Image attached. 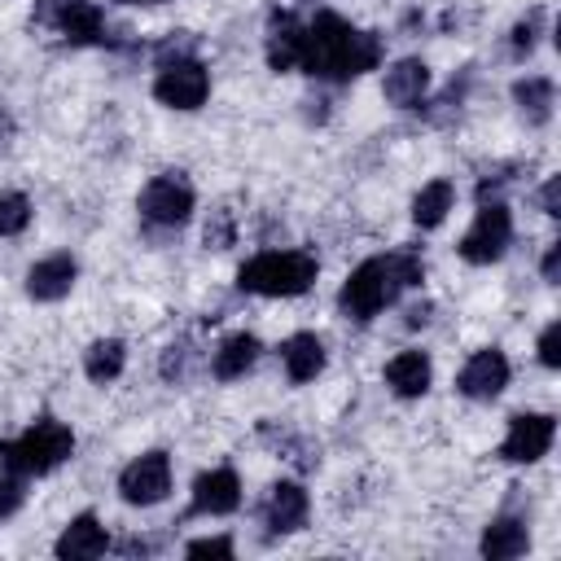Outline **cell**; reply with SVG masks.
<instances>
[{"label":"cell","mask_w":561,"mask_h":561,"mask_svg":"<svg viewBox=\"0 0 561 561\" xmlns=\"http://www.w3.org/2000/svg\"><path fill=\"white\" fill-rule=\"evenodd\" d=\"M381 61V39L373 31H355L337 13H316V22L302 31V57L298 66L320 79H355Z\"/></svg>","instance_id":"cell-1"},{"label":"cell","mask_w":561,"mask_h":561,"mask_svg":"<svg viewBox=\"0 0 561 561\" xmlns=\"http://www.w3.org/2000/svg\"><path fill=\"white\" fill-rule=\"evenodd\" d=\"M408 285H421V259L416 254H381L351 272V280L337 294V307L355 320H373Z\"/></svg>","instance_id":"cell-2"},{"label":"cell","mask_w":561,"mask_h":561,"mask_svg":"<svg viewBox=\"0 0 561 561\" xmlns=\"http://www.w3.org/2000/svg\"><path fill=\"white\" fill-rule=\"evenodd\" d=\"M311 280H316V259L302 250H263L237 272V285L263 298H294Z\"/></svg>","instance_id":"cell-3"},{"label":"cell","mask_w":561,"mask_h":561,"mask_svg":"<svg viewBox=\"0 0 561 561\" xmlns=\"http://www.w3.org/2000/svg\"><path fill=\"white\" fill-rule=\"evenodd\" d=\"M70 451H75V434H70L61 421L44 416V421H35L22 438L0 443V465L13 469V473H48V469H57Z\"/></svg>","instance_id":"cell-4"},{"label":"cell","mask_w":561,"mask_h":561,"mask_svg":"<svg viewBox=\"0 0 561 561\" xmlns=\"http://www.w3.org/2000/svg\"><path fill=\"white\" fill-rule=\"evenodd\" d=\"M210 92V79H206V66L197 57H175V61H162L158 79H153V96L171 110H197Z\"/></svg>","instance_id":"cell-5"},{"label":"cell","mask_w":561,"mask_h":561,"mask_svg":"<svg viewBox=\"0 0 561 561\" xmlns=\"http://www.w3.org/2000/svg\"><path fill=\"white\" fill-rule=\"evenodd\" d=\"M140 215H145L149 224H158V228L184 224V219L193 215V188H188V180H180V175H158V180H149L145 193H140Z\"/></svg>","instance_id":"cell-6"},{"label":"cell","mask_w":561,"mask_h":561,"mask_svg":"<svg viewBox=\"0 0 561 561\" xmlns=\"http://www.w3.org/2000/svg\"><path fill=\"white\" fill-rule=\"evenodd\" d=\"M508 237H513V219H508V210H504L500 202H491V206L478 210L473 228L460 237V259H469V263H491V259L504 254Z\"/></svg>","instance_id":"cell-7"},{"label":"cell","mask_w":561,"mask_h":561,"mask_svg":"<svg viewBox=\"0 0 561 561\" xmlns=\"http://www.w3.org/2000/svg\"><path fill=\"white\" fill-rule=\"evenodd\" d=\"M118 491H123L127 504H158V500L171 491V460H167V451H145V456H136V460L123 469Z\"/></svg>","instance_id":"cell-8"},{"label":"cell","mask_w":561,"mask_h":561,"mask_svg":"<svg viewBox=\"0 0 561 561\" xmlns=\"http://www.w3.org/2000/svg\"><path fill=\"white\" fill-rule=\"evenodd\" d=\"M552 434H557L552 416H543V412H522V416L508 421V434H504V443H500V456H504V460H517V465H530V460H539V456L552 447Z\"/></svg>","instance_id":"cell-9"},{"label":"cell","mask_w":561,"mask_h":561,"mask_svg":"<svg viewBox=\"0 0 561 561\" xmlns=\"http://www.w3.org/2000/svg\"><path fill=\"white\" fill-rule=\"evenodd\" d=\"M456 386H460L465 399H495V394L508 386V359H504L500 351H478V355L460 368Z\"/></svg>","instance_id":"cell-10"},{"label":"cell","mask_w":561,"mask_h":561,"mask_svg":"<svg viewBox=\"0 0 561 561\" xmlns=\"http://www.w3.org/2000/svg\"><path fill=\"white\" fill-rule=\"evenodd\" d=\"M241 504V482L232 469H210L193 482V513H210V517H224Z\"/></svg>","instance_id":"cell-11"},{"label":"cell","mask_w":561,"mask_h":561,"mask_svg":"<svg viewBox=\"0 0 561 561\" xmlns=\"http://www.w3.org/2000/svg\"><path fill=\"white\" fill-rule=\"evenodd\" d=\"M70 285H75V259L70 254H48L26 272V294L35 302H57L70 294Z\"/></svg>","instance_id":"cell-12"},{"label":"cell","mask_w":561,"mask_h":561,"mask_svg":"<svg viewBox=\"0 0 561 561\" xmlns=\"http://www.w3.org/2000/svg\"><path fill=\"white\" fill-rule=\"evenodd\" d=\"M53 22L70 44H101L105 39V13L92 0H61Z\"/></svg>","instance_id":"cell-13"},{"label":"cell","mask_w":561,"mask_h":561,"mask_svg":"<svg viewBox=\"0 0 561 561\" xmlns=\"http://www.w3.org/2000/svg\"><path fill=\"white\" fill-rule=\"evenodd\" d=\"M105 548H110L105 526H101L92 513H79V517L61 530V539H57V557H66V561H88V557H101Z\"/></svg>","instance_id":"cell-14"},{"label":"cell","mask_w":561,"mask_h":561,"mask_svg":"<svg viewBox=\"0 0 561 561\" xmlns=\"http://www.w3.org/2000/svg\"><path fill=\"white\" fill-rule=\"evenodd\" d=\"M302 22L294 13H276L272 18V31H267V61L272 70H294L298 57H302Z\"/></svg>","instance_id":"cell-15"},{"label":"cell","mask_w":561,"mask_h":561,"mask_svg":"<svg viewBox=\"0 0 561 561\" xmlns=\"http://www.w3.org/2000/svg\"><path fill=\"white\" fill-rule=\"evenodd\" d=\"M263 517L272 530H298L302 517H307V491L298 482H276L267 491V504H263Z\"/></svg>","instance_id":"cell-16"},{"label":"cell","mask_w":561,"mask_h":561,"mask_svg":"<svg viewBox=\"0 0 561 561\" xmlns=\"http://www.w3.org/2000/svg\"><path fill=\"white\" fill-rule=\"evenodd\" d=\"M430 88V70H425V61H416V57H403V61H394L390 70H386V101L390 105H416L421 101V92Z\"/></svg>","instance_id":"cell-17"},{"label":"cell","mask_w":561,"mask_h":561,"mask_svg":"<svg viewBox=\"0 0 561 561\" xmlns=\"http://www.w3.org/2000/svg\"><path fill=\"white\" fill-rule=\"evenodd\" d=\"M386 381H390L394 394L416 399V394L430 390V359H425L421 351H399V355L386 364Z\"/></svg>","instance_id":"cell-18"},{"label":"cell","mask_w":561,"mask_h":561,"mask_svg":"<svg viewBox=\"0 0 561 561\" xmlns=\"http://www.w3.org/2000/svg\"><path fill=\"white\" fill-rule=\"evenodd\" d=\"M280 359H285V373L294 381H311L320 368H324V342L316 333H294L285 346H280Z\"/></svg>","instance_id":"cell-19"},{"label":"cell","mask_w":561,"mask_h":561,"mask_svg":"<svg viewBox=\"0 0 561 561\" xmlns=\"http://www.w3.org/2000/svg\"><path fill=\"white\" fill-rule=\"evenodd\" d=\"M526 543H530V535H526V522H517V517H495V522L482 530V557H491V561L522 557Z\"/></svg>","instance_id":"cell-20"},{"label":"cell","mask_w":561,"mask_h":561,"mask_svg":"<svg viewBox=\"0 0 561 561\" xmlns=\"http://www.w3.org/2000/svg\"><path fill=\"white\" fill-rule=\"evenodd\" d=\"M259 359V337H250V333H232V337H224V346L215 351V377L219 381H232V377H241L250 364Z\"/></svg>","instance_id":"cell-21"},{"label":"cell","mask_w":561,"mask_h":561,"mask_svg":"<svg viewBox=\"0 0 561 561\" xmlns=\"http://www.w3.org/2000/svg\"><path fill=\"white\" fill-rule=\"evenodd\" d=\"M451 184L447 180H430L421 193H416V202H412V219L421 224V228H438L443 219H447V210H451Z\"/></svg>","instance_id":"cell-22"},{"label":"cell","mask_w":561,"mask_h":561,"mask_svg":"<svg viewBox=\"0 0 561 561\" xmlns=\"http://www.w3.org/2000/svg\"><path fill=\"white\" fill-rule=\"evenodd\" d=\"M123 359H127L123 342H118V337H101V342H92V346H88L83 368H88V377H92V381H114V377L123 373Z\"/></svg>","instance_id":"cell-23"},{"label":"cell","mask_w":561,"mask_h":561,"mask_svg":"<svg viewBox=\"0 0 561 561\" xmlns=\"http://www.w3.org/2000/svg\"><path fill=\"white\" fill-rule=\"evenodd\" d=\"M513 96H517V105H522V114L530 123H543L552 114V83L548 79H522L513 88Z\"/></svg>","instance_id":"cell-24"},{"label":"cell","mask_w":561,"mask_h":561,"mask_svg":"<svg viewBox=\"0 0 561 561\" xmlns=\"http://www.w3.org/2000/svg\"><path fill=\"white\" fill-rule=\"evenodd\" d=\"M31 224V202L22 193H4L0 197V237H18Z\"/></svg>","instance_id":"cell-25"},{"label":"cell","mask_w":561,"mask_h":561,"mask_svg":"<svg viewBox=\"0 0 561 561\" xmlns=\"http://www.w3.org/2000/svg\"><path fill=\"white\" fill-rule=\"evenodd\" d=\"M539 359H543L548 368L561 364V324H548V329H543V337H539Z\"/></svg>","instance_id":"cell-26"},{"label":"cell","mask_w":561,"mask_h":561,"mask_svg":"<svg viewBox=\"0 0 561 561\" xmlns=\"http://www.w3.org/2000/svg\"><path fill=\"white\" fill-rule=\"evenodd\" d=\"M22 508V482L18 478H0V517H13Z\"/></svg>","instance_id":"cell-27"},{"label":"cell","mask_w":561,"mask_h":561,"mask_svg":"<svg viewBox=\"0 0 561 561\" xmlns=\"http://www.w3.org/2000/svg\"><path fill=\"white\" fill-rule=\"evenodd\" d=\"M188 557H232V539H193L188 543Z\"/></svg>","instance_id":"cell-28"},{"label":"cell","mask_w":561,"mask_h":561,"mask_svg":"<svg viewBox=\"0 0 561 561\" xmlns=\"http://www.w3.org/2000/svg\"><path fill=\"white\" fill-rule=\"evenodd\" d=\"M535 26H539V13H530L526 22H517V31H513V48L517 53H530L535 48Z\"/></svg>","instance_id":"cell-29"},{"label":"cell","mask_w":561,"mask_h":561,"mask_svg":"<svg viewBox=\"0 0 561 561\" xmlns=\"http://www.w3.org/2000/svg\"><path fill=\"white\" fill-rule=\"evenodd\" d=\"M557 197H561V180L552 175V180L543 184V193H539V202H543V215H561V202H557Z\"/></svg>","instance_id":"cell-30"},{"label":"cell","mask_w":561,"mask_h":561,"mask_svg":"<svg viewBox=\"0 0 561 561\" xmlns=\"http://www.w3.org/2000/svg\"><path fill=\"white\" fill-rule=\"evenodd\" d=\"M557 272H561V245H552L543 254V280H557Z\"/></svg>","instance_id":"cell-31"},{"label":"cell","mask_w":561,"mask_h":561,"mask_svg":"<svg viewBox=\"0 0 561 561\" xmlns=\"http://www.w3.org/2000/svg\"><path fill=\"white\" fill-rule=\"evenodd\" d=\"M123 4H162V0H123Z\"/></svg>","instance_id":"cell-32"}]
</instances>
